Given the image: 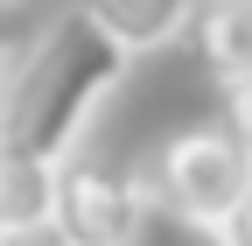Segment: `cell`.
Instances as JSON below:
<instances>
[{"instance_id": "cell-11", "label": "cell", "mask_w": 252, "mask_h": 246, "mask_svg": "<svg viewBox=\"0 0 252 246\" xmlns=\"http://www.w3.org/2000/svg\"><path fill=\"white\" fill-rule=\"evenodd\" d=\"M224 232H231V246H252V197H245V204H238V218H231V225H224Z\"/></svg>"}, {"instance_id": "cell-5", "label": "cell", "mask_w": 252, "mask_h": 246, "mask_svg": "<svg viewBox=\"0 0 252 246\" xmlns=\"http://www.w3.org/2000/svg\"><path fill=\"white\" fill-rule=\"evenodd\" d=\"M196 49L217 84L252 78V0H203L196 7Z\"/></svg>"}, {"instance_id": "cell-10", "label": "cell", "mask_w": 252, "mask_h": 246, "mask_svg": "<svg viewBox=\"0 0 252 246\" xmlns=\"http://www.w3.org/2000/svg\"><path fill=\"white\" fill-rule=\"evenodd\" d=\"M21 49H28V42L14 36L7 21H0V91H7V78H14V64H21Z\"/></svg>"}, {"instance_id": "cell-12", "label": "cell", "mask_w": 252, "mask_h": 246, "mask_svg": "<svg viewBox=\"0 0 252 246\" xmlns=\"http://www.w3.org/2000/svg\"><path fill=\"white\" fill-rule=\"evenodd\" d=\"M0 7H14V0H0Z\"/></svg>"}, {"instance_id": "cell-2", "label": "cell", "mask_w": 252, "mask_h": 246, "mask_svg": "<svg viewBox=\"0 0 252 246\" xmlns=\"http://www.w3.org/2000/svg\"><path fill=\"white\" fill-rule=\"evenodd\" d=\"M147 197H161L182 218L231 225L238 204L252 197V155L231 141V127H189V134H175L161 155H154Z\"/></svg>"}, {"instance_id": "cell-7", "label": "cell", "mask_w": 252, "mask_h": 246, "mask_svg": "<svg viewBox=\"0 0 252 246\" xmlns=\"http://www.w3.org/2000/svg\"><path fill=\"white\" fill-rule=\"evenodd\" d=\"M126 246H231V232L203 225V218H182V211H168L161 197H147V211H140V225H133Z\"/></svg>"}, {"instance_id": "cell-3", "label": "cell", "mask_w": 252, "mask_h": 246, "mask_svg": "<svg viewBox=\"0 0 252 246\" xmlns=\"http://www.w3.org/2000/svg\"><path fill=\"white\" fill-rule=\"evenodd\" d=\"M140 211H147V183L140 176L84 162V155H70L56 169V225H63L70 246H126Z\"/></svg>"}, {"instance_id": "cell-6", "label": "cell", "mask_w": 252, "mask_h": 246, "mask_svg": "<svg viewBox=\"0 0 252 246\" xmlns=\"http://www.w3.org/2000/svg\"><path fill=\"white\" fill-rule=\"evenodd\" d=\"M56 169L63 162H42V155H28V148L0 141V225H42V218H56Z\"/></svg>"}, {"instance_id": "cell-9", "label": "cell", "mask_w": 252, "mask_h": 246, "mask_svg": "<svg viewBox=\"0 0 252 246\" xmlns=\"http://www.w3.org/2000/svg\"><path fill=\"white\" fill-rule=\"evenodd\" d=\"M0 246H70V239L56 218H42V225H0Z\"/></svg>"}, {"instance_id": "cell-1", "label": "cell", "mask_w": 252, "mask_h": 246, "mask_svg": "<svg viewBox=\"0 0 252 246\" xmlns=\"http://www.w3.org/2000/svg\"><path fill=\"white\" fill-rule=\"evenodd\" d=\"M126 56L98 21L91 7H63L35 42L21 49V64L0 91V141L7 148H28L42 162H70L84 127L98 120V106L126 84Z\"/></svg>"}, {"instance_id": "cell-8", "label": "cell", "mask_w": 252, "mask_h": 246, "mask_svg": "<svg viewBox=\"0 0 252 246\" xmlns=\"http://www.w3.org/2000/svg\"><path fill=\"white\" fill-rule=\"evenodd\" d=\"M224 127H231V141L252 155V78H238V84H224Z\"/></svg>"}, {"instance_id": "cell-4", "label": "cell", "mask_w": 252, "mask_h": 246, "mask_svg": "<svg viewBox=\"0 0 252 246\" xmlns=\"http://www.w3.org/2000/svg\"><path fill=\"white\" fill-rule=\"evenodd\" d=\"M91 21L126 49V56H147V49H168L189 21H196L203 0H84Z\"/></svg>"}]
</instances>
